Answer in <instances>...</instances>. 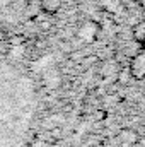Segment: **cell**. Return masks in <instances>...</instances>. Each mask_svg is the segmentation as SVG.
<instances>
[{
    "mask_svg": "<svg viewBox=\"0 0 145 147\" xmlns=\"http://www.w3.org/2000/svg\"><path fill=\"white\" fill-rule=\"evenodd\" d=\"M130 72L133 75V79L137 80H142L145 77V48L140 50L135 57H132V62H130Z\"/></svg>",
    "mask_w": 145,
    "mask_h": 147,
    "instance_id": "cell-1",
    "label": "cell"
},
{
    "mask_svg": "<svg viewBox=\"0 0 145 147\" xmlns=\"http://www.w3.org/2000/svg\"><path fill=\"white\" fill-rule=\"evenodd\" d=\"M118 137H119V140H121L123 146H133V144L138 142V134L133 128H123Z\"/></svg>",
    "mask_w": 145,
    "mask_h": 147,
    "instance_id": "cell-2",
    "label": "cell"
},
{
    "mask_svg": "<svg viewBox=\"0 0 145 147\" xmlns=\"http://www.w3.org/2000/svg\"><path fill=\"white\" fill-rule=\"evenodd\" d=\"M39 3H41V10L44 12V14H56L60 9H62V5H63V0H39Z\"/></svg>",
    "mask_w": 145,
    "mask_h": 147,
    "instance_id": "cell-3",
    "label": "cell"
},
{
    "mask_svg": "<svg viewBox=\"0 0 145 147\" xmlns=\"http://www.w3.org/2000/svg\"><path fill=\"white\" fill-rule=\"evenodd\" d=\"M97 34V24L96 22H85L80 29V36L85 41H92Z\"/></svg>",
    "mask_w": 145,
    "mask_h": 147,
    "instance_id": "cell-4",
    "label": "cell"
},
{
    "mask_svg": "<svg viewBox=\"0 0 145 147\" xmlns=\"http://www.w3.org/2000/svg\"><path fill=\"white\" fill-rule=\"evenodd\" d=\"M132 34H133V41H137L138 45H145V21H140L133 26Z\"/></svg>",
    "mask_w": 145,
    "mask_h": 147,
    "instance_id": "cell-5",
    "label": "cell"
},
{
    "mask_svg": "<svg viewBox=\"0 0 145 147\" xmlns=\"http://www.w3.org/2000/svg\"><path fill=\"white\" fill-rule=\"evenodd\" d=\"M130 79H133V75H132V72H130V67H125L123 70H119V74H118V80H119L121 84H126Z\"/></svg>",
    "mask_w": 145,
    "mask_h": 147,
    "instance_id": "cell-6",
    "label": "cell"
},
{
    "mask_svg": "<svg viewBox=\"0 0 145 147\" xmlns=\"http://www.w3.org/2000/svg\"><path fill=\"white\" fill-rule=\"evenodd\" d=\"M70 60H73V62H82L84 60V53L82 51H73L72 55H70Z\"/></svg>",
    "mask_w": 145,
    "mask_h": 147,
    "instance_id": "cell-7",
    "label": "cell"
},
{
    "mask_svg": "<svg viewBox=\"0 0 145 147\" xmlns=\"http://www.w3.org/2000/svg\"><path fill=\"white\" fill-rule=\"evenodd\" d=\"M96 118L104 120V118H106V113H104V111H97V113H96Z\"/></svg>",
    "mask_w": 145,
    "mask_h": 147,
    "instance_id": "cell-8",
    "label": "cell"
},
{
    "mask_svg": "<svg viewBox=\"0 0 145 147\" xmlns=\"http://www.w3.org/2000/svg\"><path fill=\"white\" fill-rule=\"evenodd\" d=\"M138 2H140V5H142V9L145 10V0H138Z\"/></svg>",
    "mask_w": 145,
    "mask_h": 147,
    "instance_id": "cell-9",
    "label": "cell"
},
{
    "mask_svg": "<svg viewBox=\"0 0 145 147\" xmlns=\"http://www.w3.org/2000/svg\"><path fill=\"white\" fill-rule=\"evenodd\" d=\"M135 2H137V0H135Z\"/></svg>",
    "mask_w": 145,
    "mask_h": 147,
    "instance_id": "cell-10",
    "label": "cell"
}]
</instances>
